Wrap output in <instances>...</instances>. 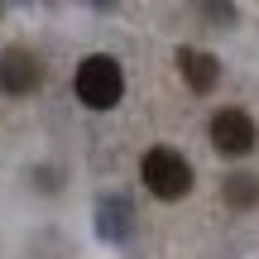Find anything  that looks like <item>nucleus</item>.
<instances>
[{
  "label": "nucleus",
  "instance_id": "obj_1",
  "mask_svg": "<svg viewBox=\"0 0 259 259\" xmlns=\"http://www.w3.org/2000/svg\"><path fill=\"white\" fill-rule=\"evenodd\" d=\"M72 87H77V101H82V106H92V111H111V106L125 96V72H120L115 58L92 53L82 67H77Z\"/></svg>",
  "mask_w": 259,
  "mask_h": 259
},
{
  "label": "nucleus",
  "instance_id": "obj_2",
  "mask_svg": "<svg viewBox=\"0 0 259 259\" xmlns=\"http://www.w3.org/2000/svg\"><path fill=\"white\" fill-rule=\"evenodd\" d=\"M139 178H144V187L154 197H163V202H178V197L192 192V168H187V158L178 154V149H149L144 163H139Z\"/></svg>",
  "mask_w": 259,
  "mask_h": 259
},
{
  "label": "nucleus",
  "instance_id": "obj_3",
  "mask_svg": "<svg viewBox=\"0 0 259 259\" xmlns=\"http://www.w3.org/2000/svg\"><path fill=\"white\" fill-rule=\"evenodd\" d=\"M44 82V63L29 48H5L0 53V92L5 96H29Z\"/></svg>",
  "mask_w": 259,
  "mask_h": 259
},
{
  "label": "nucleus",
  "instance_id": "obj_4",
  "mask_svg": "<svg viewBox=\"0 0 259 259\" xmlns=\"http://www.w3.org/2000/svg\"><path fill=\"white\" fill-rule=\"evenodd\" d=\"M211 144L221 154H250L254 149V120L245 111H216L211 115Z\"/></svg>",
  "mask_w": 259,
  "mask_h": 259
},
{
  "label": "nucleus",
  "instance_id": "obj_5",
  "mask_svg": "<svg viewBox=\"0 0 259 259\" xmlns=\"http://www.w3.org/2000/svg\"><path fill=\"white\" fill-rule=\"evenodd\" d=\"M178 67H183V82L192 87V92H211L216 77H221L216 58L211 53H197V48H183V53H178Z\"/></svg>",
  "mask_w": 259,
  "mask_h": 259
},
{
  "label": "nucleus",
  "instance_id": "obj_6",
  "mask_svg": "<svg viewBox=\"0 0 259 259\" xmlns=\"http://www.w3.org/2000/svg\"><path fill=\"white\" fill-rule=\"evenodd\" d=\"M226 202H231V206H254V202H259V178H254V173L226 178Z\"/></svg>",
  "mask_w": 259,
  "mask_h": 259
},
{
  "label": "nucleus",
  "instance_id": "obj_7",
  "mask_svg": "<svg viewBox=\"0 0 259 259\" xmlns=\"http://www.w3.org/2000/svg\"><path fill=\"white\" fill-rule=\"evenodd\" d=\"M202 5L211 10V15L221 19V24H226V19H231V0H202Z\"/></svg>",
  "mask_w": 259,
  "mask_h": 259
}]
</instances>
